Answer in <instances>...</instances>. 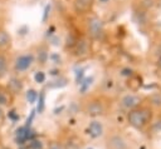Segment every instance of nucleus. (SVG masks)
I'll list each match as a JSON object with an SVG mask.
<instances>
[{"label": "nucleus", "mask_w": 161, "mask_h": 149, "mask_svg": "<svg viewBox=\"0 0 161 149\" xmlns=\"http://www.w3.org/2000/svg\"><path fill=\"white\" fill-rule=\"evenodd\" d=\"M11 70V59L8 54H0V81L5 79Z\"/></svg>", "instance_id": "obj_9"}, {"label": "nucleus", "mask_w": 161, "mask_h": 149, "mask_svg": "<svg viewBox=\"0 0 161 149\" xmlns=\"http://www.w3.org/2000/svg\"><path fill=\"white\" fill-rule=\"evenodd\" d=\"M35 63V56L33 53L25 51L21 54H18L13 60H11V69L16 74H21L28 71Z\"/></svg>", "instance_id": "obj_3"}, {"label": "nucleus", "mask_w": 161, "mask_h": 149, "mask_svg": "<svg viewBox=\"0 0 161 149\" xmlns=\"http://www.w3.org/2000/svg\"><path fill=\"white\" fill-rule=\"evenodd\" d=\"M6 88L10 90V93H11L13 95H16V94H19V93L21 91V89H23V83H21V80H20L18 76H13V78L9 80Z\"/></svg>", "instance_id": "obj_11"}, {"label": "nucleus", "mask_w": 161, "mask_h": 149, "mask_svg": "<svg viewBox=\"0 0 161 149\" xmlns=\"http://www.w3.org/2000/svg\"><path fill=\"white\" fill-rule=\"evenodd\" d=\"M13 49V36L5 29L0 26V54H9Z\"/></svg>", "instance_id": "obj_8"}, {"label": "nucleus", "mask_w": 161, "mask_h": 149, "mask_svg": "<svg viewBox=\"0 0 161 149\" xmlns=\"http://www.w3.org/2000/svg\"><path fill=\"white\" fill-rule=\"evenodd\" d=\"M86 31L91 39H101L104 34V24L97 15H88L86 20Z\"/></svg>", "instance_id": "obj_4"}, {"label": "nucleus", "mask_w": 161, "mask_h": 149, "mask_svg": "<svg viewBox=\"0 0 161 149\" xmlns=\"http://www.w3.org/2000/svg\"><path fill=\"white\" fill-rule=\"evenodd\" d=\"M153 111L147 105H140L130 111H127V123L136 130H143L147 128L152 120Z\"/></svg>", "instance_id": "obj_1"}, {"label": "nucleus", "mask_w": 161, "mask_h": 149, "mask_svg": "<svg viewBox=\"0 0 161 149\" xmlns=\"http://www.w3.org/2000/svg\"><path fill=\"white\" fill-rule=\"evenodd\" d=\"M89 131L92 133L93 136L101 135V133H102V126H101V124L97 123V121H93V123L89 125Z\"/></svg>", "instance_id": "obj_13"}, {"label": "nucleus", "mask_w": 161, "mask_h": 149, "mask_svg": "<svg viewBox=\"0 0 161 149\" xmlns=\"http://www.w3.org/2000/svg\"><path fill=\"white\" fill-rule=\"evenodd\" d=\"M98 3H101V4H107V3H109V0H98Z\"/></svg>", "instance_id": "obj_16"}, {"label": "nucleus", "mask_w": 161, "mask_h": 149, "mask_svg": "<svg viewBox=\"0 0 161 149\" xmlns=\"http://www.w3.org/2000/svg\"><path fill=\"white\" fill-rule=\"evenodd\" d=\"M157 65H158V66H160V68H161V56H160V58H158V63H157Z\"/></svg>", "instance_id": "obj_17"}, {"label": "nucleus", "mask_w": 161, "mask_h": 149, "mask_svg": "<svg viewBox=\"0 0 161 149\" xmlns=\"http://www.w3.org/2000/svg\"><path fill=\"white\" fill-rule=\"evenodd\" d=\"M108 104L103 98H92L83 104V113L91 118H98L107 113Z\"/></svg>", "instance_id": "obj_2"}, {"label": "nucleus", "mask_w": 161, "mask_h": 149, "mask_svg": "<svg viewBox=\"0 0 161 149\" xmlns=\"http://www.w3.org/2000/svg\"><path fill=\"white\" fill-rule=\"evenodd\" d=\"M14 95L10 93V90L6 86H1L0 85V106H10L13 103Z\"/></svg>", "instance_id": "obj_10"}, {"label": "nucleus", "mask_w": 161, "mask_h": 149, "mask_svg": "<svg viewBox=\"0 0 161 149\" xmlns=\"http://www.w3.org/2000/svg\"><path fill=\"white\" fill-rule=\"evenodd\" d=\"M63 145H64V149H80L82 143L78 138L73 136V138H69L67 140V144H63Z\"/></svg>", "instance_id": "obj_12"}, {"label": "nucleus", "mask_w": 161, "mask_h": 149, "mask_svg": "<svg viewBox=\"0 0 161 149\" xmlns=\"http://www.w3.org/2000/svg\"><path fill=\"white\" fill-rule=\"evenodd\" d=\"M47 149H64V145L60 143V141H57V140H53L48 144V148Z\"/></svg>", "instance_id": "obj_14"}, {"label": "nucleus", "mask_w": 161, "mask_h": 149, "mask_svg": "<svg viewBox=\"0 0 161 149\" xmlns=\"http://www.w3.org/2000/svg\"><path fill=\"white\" fill-rule=\"evenodd\" d=\"M96 0H72V9L77 15L91 14Z\"/></svg>", "instance_id": "obj_6"}, {"label": "nucleus", "mask_w": 161, "mask_h": 149, "mask_svg": "<svg viewBox=\"0 0 161 149\" xmlns=\"http://www.w3.org/2000/svg\"><path fill=\"white\" fill-rule=\"evenodd\" d=\"M4 116H5V113H4V108L0 106V123H3L4 120Z\"/></svg>", "instance_id": "obj_15"}, {"label": "nucleus", "mask_w": 161, "mask_h": 149, "mask_svg": "<svg viewBox=\"0 0 161 149\" xmlns=\"http://www.w3.org/2000/svg\"><path fill=\"white\" fill-rule=\"evenodd\" d=\"M106 149H132L130 140L121 133H111L104 139Z\"/></svg>", "instance_id": "obj_5"}, {"label": "nucleus", "mask_w": 161, "mask_h": 149, "mask_svg": "<svg viewBox=\"0 0 161 149\" xmlns=\"http://www.w3.org/2000/svg\"><path fill=\"white\" fill-rule=\"evenodd\" d=\"M141 101H142V98L140 95H136V94H126V95H123L121 98L119 105H121L122 109L130 111V110H132V109L142 105Z\"/></svg>", "instance_id": "obj_7"}]
</instances>
